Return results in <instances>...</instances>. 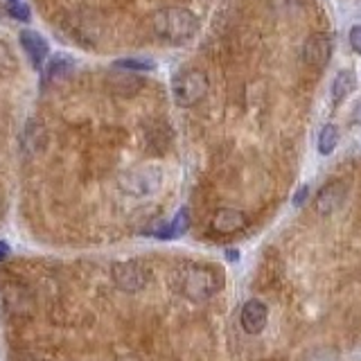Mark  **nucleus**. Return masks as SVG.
I'll use <instances>...</instances> for the list:
<instances>
[{"instance_id": "nucleus-17", "label": "nucleus", "mask_w": 361, "mask_h": 361, "mask_svg": "<svg viewBox=\"0 0 361 361\" xmlns=\"http://www.w3.org/2000/svg\"><path fill=\"white\" fill-rule=\"evenodd\" d=\"M116 68H124V71H154L156 68V61L147 59V56H129V59H118L116 63H113Z\"/></svg>"}, {"instance_id": "nucleus-1", "label": "nucleus", "mask_w": 361, "mask_h": 361, "mask_svg": "<svg viewBox=\"0 0 361 361\" xmlns=\"http://www.w3.org/2000/svg\"><path fill=\"white\" fill-rule=\"evenodd\" d=\"M221 287V276L217 269L206 267V264H188L178 274V289L185 298L203 302L212 298Z\"/></svg>"}, {"instance_id": "nucleus-23", "label": "nucleus", "mask_w": 361, "mask_h": 361, "mask_svg": "<svg viewBox=\"0 0 361 361\" xmlns=\"http://www.w3.org/2000/svg\"><path fill=\"white\" fill-rule=\"evenodd\" d=\"M9 255V246H7V242H0V262Z\"/></svg>"}, {"instance_id": "nucleus-2", "label": "nucleus", "mask_w": 361, "mask_h": 361, "mask_svg": "<svg viewBox=\"0 0 361 361\" xmlns=\"http://www.w3.org/2000/svg\"><path fill=\"white\" fill-rule=\"evenodd\" d=\"M154 30L158 37H163L169 43H185L197 34L199 20L185 7H167L156 14Z\"/></svg>"}, {"instance_id": "nucleus-21", "label": "nucleus", "mask_w": 361, "mask_h": 361, "mask_svg": "<svg viewBox=\"0 0 361 361\" xmlns=\"http://www.w3.org/2000/svg\"><path fill=\"white\" fill-rule=\"evenodd\" d=\"M307 197H310V188H307V185H302V188L298 190V195L293 197V206L300 208L302 203H305V199H307Z\"/></svg>"}, {"instance_id": "nucleus-15", "label": "nucleus", "mask_w": 361, "mask_h": 361, "mask_svg": "<svg viewBox=\"0 0 361 361\" xmlns=\"http://www.w3.org/2000/svg\"><path fill=\"white\" fill-rule=\"evenodd\" d=\"M16 56L11 54V50L7 48V43L0 41V77L7 79L16 73Z\"/></svg>"}, {"instance_id": "nucleus-9", "label": "nucleus", "mask_w": 361, "mask_h": 361, "mask_svg": "<svg viewBox=\"0 0 361 361\" xmlns=\"http://www.w3.org/2000/svg\"><path fill=\"white\" fill-rule=\"evenodd\" d=\"M248 217L237 208H219L212 217V231L219 235H233L246 228Z\"/></svg>"}, {"instance_id": "nucleus-7", "label": "nucleus", "mask_w": 361, "mask_h": 361, "mask_svg": "<svg viewBox=\"0 0 361 361\" xmlns=\"http://www.w3.org/2000/svg\"><path fill=\"white\" fill-rule=\"evenodd\" d=\"M113 280H116V285L122 291L133 293V291H140L147 285V274H145V269L135 262H120L113 267Z\"/></svg>"}, {"instance_id": "nucleus-10", "label": "nucleus", "mask_w": 361, "mask_h": 361, "mask_svg": "<svg viewBox=\"0 0 361 361\" xmlns=\"http://www.w3.org/2000/svg\"><path fill=\"white\" fill-rule=\"evenodd\" d=\"M18 39H20L23 50L27 52L32 66L41 68L43 61H45V56H48V41H45L41 34L34 32V30H23Z\"/></svg>"}, {"instance_id": "nucleus-11", "label": "nucleus", "mask_w": 361, "mask_h": 361, "mask_svg": "<svg viewBox=\"0 0 361 361\" xmlns=\"http://www.w3.org/2000/svg\"><path fill=\"white\" fill-rule=\"evenodd\" d=\"M106 86H109L111 93L118 95V97H133L142 90L145 82L135 75H111L106 79Z\"/></svg>"}, {"instance_id": "nucleus-4", "label": "nucleus", "mask_w": 361, "mask_h": 361, "mask_svg": "<svg viewBox=\"0 0 361 361\" xmlns=\"http://www.w3.org/2000/svg\"><path fill=\"white\" fill-rule=\"evenodd\" d=\"M161 185V169L156 167H135L120 176V188L133 197H145Z\"/></svg>"}, {"instance_id": "nucleus-14", "label": "nucleus", "mask_w": 361, "mask_h": 361, "mask_svg": "<svg viewBox=\"0 0 361 361\" xmlns=\"http://www.w3.org/2000/svg\"><path fill=\"white\" fill-rule=\"evenodd\" d=\"M338 135H341V133H338L336 124H325V127L321 129V133H319V152L323 156H330L336 149Z\"/></svg>"}, {"instance_id": "nucleus-13", "label": "nucleus", "mask_w": 361, "mask_h": 361, "mask_svg": "<svg viewBox=\"0 0 361 361\" xmlns=\"http://www.w3.org/2000/svg\"><path fill=\"white\" fill-rule=\"evenodd\" d=\"M188 228H190V212L183 208V210H178L176 217L169 221L163 231H158V237H165V240L167 237H180Z\"/></svg>"}, {"instance_id": "nucleus-6", "label": "nucleus", "mask_w": 361, "mask_h": 361, "mask_svg": "<svg viewBox=\"0 0 361 361\" xmlns=\"http://www.w3.org/2000/svg\"><path fill=\"white\" fill-rule=\"evenodd\" d=\"M345 197H348V185L343 183V180H330V183H325L319 195H316V203H314L316 212L327 217V214L336 212L343 206Z\"/></svg>"}, {"instance_id": "nucleus-20", "label": "nucleus", "mask_w": 361, "mask_h": 361, "mask_svg": "<svg viewBox=\"0 0 361 361\" xmlns=\"http://www.w3.org/2000/svg\"><path fill=\"white\" fill-rule=\"evenodd\" d=\"M9 14L14 16V18H18V20H30V7H27V5H16V3H11Z\"/></svg>"}, {"instance_id": "nucleus-18", "label": "nucleus", "mask_w": 361, "mask_h": 361, "mask_svg": "<svg viewBox=\"0 0 361 361\" xmlns=\"http://www.w3.org/2000/svg\"><path fill=\"white\" fill-rule=\"evenodd\" d=\"M34 129H37V122L27 124V138H25V145H27V149H30V152H41V149H43V145H45V140H43L45 131H43V127H41L39 133H34Z\"/></svg>"}, {"instance_id": "nucleus-5", "label": "nucleus", "mask_w": 361, "mask_h": 361, "mask_svg": "<svg viewBox=\"0 0 361 361\" xmlns=\"http://www.w3.org/2000/svg\"><path fill=\"white\" fill-rule=\"evenodd\" d=\"M332 56V39L330 34L316 32L310 34L307 41L302 43V61L312 68H323Z\"/></svg>"}, {"instance_id": "nucleus-19", "label": "nucleus", "mask_w": 361, "mask_h": 361, "mask_svg": "<svg viewBox=\"0 0 361 361\" xmlns=\"http://www.w3.org/2000/svg\"><path fill=\"white\" fill-rule=\"evenodd\" d=\"M348 41H350V48H353L357 54H361V25H355L353 30H350Z\"/></svg>"}, {"instance_id": "nucleus-16", "label": "nucleus", "mask_w": 361, "mask_h": 361, "mask_svg": "<svg viewBox=\"0 0 361 361\" xmlns=\"http://www.w3.org/2000/svg\"><path fill=\"white\" fill-rule=\"evenodd\" d=\"M73 68V59L71 56H66V54H59V56H54V59L50 61L48 66V75L45 77H50V79H61L66 77V73Z\"/></svg>"}, {"instance_id": "nucleus-24", "label": "nucleus", "mask_w": 361, "mask_h": 361, "mask_svg": "<svg viewBox=\"0 0 361 361\" xmlns=\"http://www.w3.org/2000/svg\"><path fill=\"white\" fill-rule=\"evenodd\" d=\"M9 3H18V0H9Z\"/></svg>"}, {"instance_id": "nucleus-8", "label": "nucleus", "mask_w": 361, "mask_h": 361, "mask_svg": "<svg viewBox=\"0 0 361 361\" xmlns=\"http://www.w3.org/2000/svg\"><path fill=\"white\" fill-rule=\"evenodd\" d=\"M267 319H269V310L262 300H248L244 307H242V314H240V323L244 327L246 334H259L267 327Z\"/></svg>"}, {"instance_id": "nucleus-22", "label": "nucleus", "mask_w": 361, "mask_h": 361, "mask_svg": "<svg viewBox=\"0 0 361 361\" xmlns=\"http://www.w3.org/2000/svg\"><path fill=\"white\" fill-rule=\"evenodd\" d=\"M350 120H353V124H357V127H361V99L355 102L353 113H350Z\"/></svg>"}, {"instance_id": "nucleus-3", "label": "nucleus", "mask_w": 361, "mask_h": 361, "mask_svg": "<svg viewBox=\"0 0 361 361\" xmlns=\"http://www.w3.org/2000/svg\"><path fill=\"white\" fill-rule=\"evenodd\" d=\"M208 75L199 68L180 71L172 82V95L178 106H195L208 95Z\"/></svg>"}, {"instance_id": "nucleus-12", "label": "nucleus", "mask_w": 361, "mask_h": 361, "mask_svg": "<svg viewBox=\"0 0 361 361\" xmlns=\"http://www.w3.org/2000/svg\"><path fill=\"white\" fill-rule=\"evenodd\" d=\"M357 88V75L353 71H341L334 77V84H332V99L334 104H341V102L353 93Z\"/></svg>"}]
</instances>
